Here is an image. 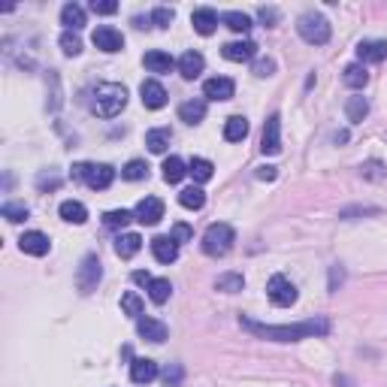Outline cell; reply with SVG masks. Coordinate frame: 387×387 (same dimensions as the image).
Returning a JSON list of instances; mask_svg holds the SVG:
<instances>
[{
    "label": "cell",
    "mask_w": 387,
    "mask_h": 387,
    "mask_svg": "<svg viewBox=\"0 0 387 387\" xmlns=\"http://www.w3.org/2000/svg\"><path fill=\"white\" fill-rule=\"evenodd\" d=\"M239 327L248 330L257 339H266V342H300V339H315V336H327L330 333V318L315 315L309 321H300V324H257L248 315L239 318Z\"/></svg>",
    "instance_id": "6da1fadb"
},
{
    "label": "cell",
    "mask_w": 387,
    "mask_h": 387,
    "mask_svg": "<svg viewBox=\"0 0 387 387\" xmlns=\"http://www.w3.org/2000/svg\"><path fill=\"white\" fill-rule=\"evenodd\" d=\"M124 106H127V88L124 85H118V82H103V85H97L94 100H91V109H94V115H100V118H115Z\"/></svg>",
    "instance_id": "7a4b0ae2"
},
{
    "label": "cell",
    "mask_w": 387,
    "mask_h": 387,
    "mask_svg": "<svg viewBox=\"0 0 387 387\" xmlns=\"http://www.w3.org/2000/svg\"><path fill=\"white\" fill-rule=\"evenodd\" d=\"M236 242V233H233V227L224 224V221H218V224H209L206 227V233H203V251H206L209 257H224L230 248H233Z\"/></svg>",
    "instance_id": "3957f363"
},
{
    "label": "cell",
    "mask_w": 387,
    "mask_h": 387,
    "mask_svg": "<svg viewBox=\"0 0 387 387\" xmlns=\"http://www.w3.org/2000/svg\"><path fill=\"white\" fill-rule=\"evenodd\" d=\"M73 179L85 182V185L94 191H106L115 182V170L109 167V163H76V167H73Z\"/></svg>",
    "instance_id": "277c9868"
},
{
    "label": "cell",
    "mask_w": 387,
    "mask_h": 387,
    "mask_svg": "<svg viewBox=\"0 0 387 387\" xmlns=\"http://www.w3.org/2000/svg\"><path fill=\"white\" fill-rule=\"evenodd\" d=\"M297 31H300V36L306 43H312V45H324V43H330V22L321 13H302L300 15V22H297Z\"/></svg>",
    "instance_id": "5b68a950"
},
{
    "label": "cell",
    "mask_w": 387,
    "mask_h": 387,
    "mask_svg": "<svg viewBox=\"0 0 387 387\" xmlns=\"http://www.w3.org/2000/svg\"><path fill=\"white\" fill-rule=\"evenodd\" d=\"M100 279H103V266H100V257L97 254H85L76 270V288L82 297H88L91 291H97Z\"/></svg>",
    "instance_id": "8992f818"
},
{
    "label": "cell",
    "mask_w": 387,
    "mask_h": 387,
    "mask_svg": "<svg viewBox=\"0 0 387 387\" xmlns=\"http://www.w3.org/2000/svg\"><path fill=\"white\" fill-rule=\"evenodd\" d=\"M266 297L272 300V306H279V309H288L297 302V288H293V282H288L284 275H272L270 282H266Z\"/></svg>",
    "instance_id": "52a82bcc"
},
{
    "label": "cell",
    "mask_w": 387,
    "mask_h": 387,
    "mask_svg": "<svg viewBox=\"0 0 387 387\" xmlns=\"http://www.w3.org/2000/svg\"><path fill=\"white\" fill-rule=\"evenodd\" d=\"M261 152L263 154H279L282 152V118L279 115H270L263 124V136H261Z\"/></svg>",
    "instance_id": "ba28073f"
},
{
    "label": "cell",
    "mask_w": 387,
    "mask_h": 387,
    "mask_svg": "<svg viewBox=\"0 0 387 387\" xmlns=\"http://www.w3.org/2000/svg\"><path fill=\"white\" fill-rule=\"evenodd\" d=\"M91 40H94V45H97L100 52H109V54L124 49V36H122V31H118V27H112V24H100Z\"/></svg>",
    "instance_id": "9c48e42d"
},
{
    "label": "cell",
    "mask_w": 387,
    "mask_h": 387,
    "mask_svg": "<svg viewBox=\"0 0 387 387\" xmlns=\"http://www.w3.org/2000/svg\"><path fill=\"white\" fill-rule=\"evenodd\" d=\"M133 218L140 221V224H145V227H154L163 218V200H158V197L140 200V203H136V209H133Z\"/></svg>",
    "instance_id": "30bf717a"
},
{
    "label": "cell",
    "mask_w": 387,
    "mask_h": 387,
    "mask_svg": "<svg viewBox=\"0 0 387 387\" xmlns=\"http://www.w3.org/2000/svg\"><path fill=\"white\" fill-rule=\"evenodd\" d=\"M140 97H143L145 109H163L167 106V88H163L158 79H145L140 85Z\"/></svg>",
    "instance_id": "8fae6325"
},
{
    "label": "cell",
    "mask_w": 387,
    "mask_h": 387,
    "mask_svg": "<svg viewBox=\"0 0 387 387\" xmlns=\"http://www.w3.org/2000/svg\"><path fill=\"white\" fill-rule=\"evenodd\" d=\"M136 330H140V336L145 339V342H154V345H161L163 339L170 336L167 324H163V321H158V318H149V315L136 318Z\"/></svg>",
    "instance_id": "7c38bea8"
},
{
    "label": "cell",
    "mask_w": 387,
    "mask_h": 387,
    "mask_svg": "<svg viewBox=\"0 0 387 387\" xmlns=\"http://www.w3.org/2000/svg\"><path fill=\"white\" fill-rule=\"evenodd\" d=\"M18 248H22L24 254H31V257H43V254H49L52 242H49V236H45V233H40V230H27V233L18 239Z\"/></svg>",
    "instance_id": "4fadbf2b"
},
{
    "label": "cell",
    "mask_w": 387,
    "mask_h": 387,
    "mask_svg": "<svg viewBox=\"0 0 387 387\" xmlns=\"http://www.w3.org/2000/svg\"><path fill=\"white\" fill-rule=\"evenodd\" d=\"M203 94H206L209 100H230L236 94V82L227 79V76L206 79V82H203Z\"/></svg>",
    "instance_id": "5bb4252c"
},
{
    "label": "cell",
    "mask_w": 387,
    "mask_h": 387,
    "mask_svg": "<svg viewBox=\"0 0 387 387\" xmlns=\"http://www.w3.org/2000/svg\"><path fill=\"white\" fill-rule=\"evenodd\" d=\"M152 254H154V261H161V263H176L179 261V242L173 236H154Z\"/></svg>",
    "instance_id": "9a60e30c"
},
{
    "label": "cell",
    "mask_w": 387,
    "mask_h": 387,
    "mask_svg": "<svg viewBox=\"0 0 387 387\" xmlns=\"http://www.w3.org/2000/svg\"><path fill=\"white\" fill-rule=\"evenodd\" d=\"M357 58L366 67V64H381L387 58V40H363L357 45Z\"/></svg>",
    "instance_id": "2e32d148"
},
{
    "label": "cell",
    "mask_w": 387,
    "mask_h": 387,
    "mask_svg": "<svg viewBox=\"0 0 387 387\" xmlns=\"http://www.w3.org/2000/svg\"><path fill=\"white\" fill-rule=\"evenodd\" d=\"M221 54H224L227 61H233V64H242V61H251L254 54H257V45L251 40H236V43H227V45H221Z\"/></svg>",
    "instance_id": "e0dca14e"
},
{
    "label": "cell",
    "mask_w": 387,
    "mask_h": 387,
    "mask_svg": "<svg viewBox=\"0 0 387 387\" xmlns=\"http://www.w3.org/2000/svg\"><path fill=\"white\" fill-rule=\"evenodd\" d=\"M191 24L200 36H209V34H215V27H218V13L209 6H200L191 13Z\"/></svg>",
    "instance_id": "ac0fdd59"
},
{
    "label": "cell",
    "mask_w": 387,
    "mask_h": 387,
    "mask_svg": "<svg viewBox=\"0 0 387 387\" xmlns=\"http://www.w3.org/2000/svg\"><path fill=\"white\" fill-rule=\"evenodd\" d=\"M158 375H161L158 363L149 360V357H136V360L131 363V379H133L136 384H149V381L158 379Z\"/></svg>",
    "instance_id": "d6986e66"
},
{
    "label": "cell",
    "mask_w": 387,
    "mask_h": 387,
    "mask_svg": "<svg viewBox=\"0 0 387 387\" xmlns=\"http://www.w3.org/2000/svg\"><path fill=\"white\" fill-rule=\"evenodd\" d=\"M170 143H173L170 127H154V131L145 133V145H149V152H154V154H163L170 149Z\"/></svg>",
    "instance_id": "ffe728a7"
},
{
    "label": "cell",
    "mask_w": 387,
    "mask_h": 387,
    "mask_svg": "<svg viewBox=\"0 0 387 387\" xmlns=\"http://www.w3.org/2000/svg\"><path fill=\"white\" fill-rule=\"evenodd\" d=\"M61 24L67 27V31H82V27H85V9H82L79 3H67L61 9Z\"/></svg>",
    "instance_id": "44dd1931"
},
{
    "label": "cell",
    "mask_w": 387,
    "mask_h": 387,
    "mask_svg": "<svg viewBox=\"0 0 387 387\" xmlns=\"http://www.w3.org/2000/svg\"><path fill=\"white\" fill-rule=\"evenodd\" d=\"M203 67H206V61H203V54L200 52H185L179 58V73L185 79H197L200 73H203Z\"/></svg>",
    "instance_id": "7402d4cb"
},
{
    "label": "cell",
    "mask_w": 387,
    "mask_h": 387,
    "mask_svg": "<svg viewBox=\"0 0 387 387\" xmlns=\"http://www.w3.org/2000/svg\"><path fill=\"white\" fill-rule=\"evenodd\" d=\"M179 118L185 124H200L206 118V100H185L179 106Z\"/></svg>",
    "instance_id": "603a6c76"
},
{
    "label": "cell",
    "mask_w": 387,
    "mask_h": 387,
    "mask_svg": "<svg viewBox=\"0 0 387 387\" xmlns=\"http://www.w3.org/2000/svg\"><path fill=\"white\" fill-rule=\"evenodd\" d=\"M342 82L351 91H363L366 88V82H370V73H366L363 64H348L345 73H342Z\"/></svg>",
    "instance_id": "cb8c5ba5"
},
{
    "label": "cell",
    "mask_w": 387,
    "mask_h": 387,
    "mask_svg": "<svg viewBox=\"0 0 387 387\" xmlns=\"http://www.w3.org/2000/svg\"><path fill=\"white\" fill-rule=\"evenodd\" d=\"M58 212H61V218L67 221V224H85V221H88V209L82 206L79 200H64Z\"/></svg>",
    "instance_id": "d4e9b609"
},
{
    "label": "cell",
    "mask_w": 387,
    "mask_h": 387,
    "mask_svg": "<svg viewBox=\"0 0 387 387\" xmlns=\"http://www.w3.org/2000/svg\"><path fill=\"white\" fill-rule=\"evenodd\" d=\"M140 248H143V239L136 236V233H122V236L115 239V254L122 257V261H131Z\"/></svg>",
    "instance_id": "484cf974"
},
{
    "label": "cell",
    "mask_w": 387,
    "mask_h": 387,
    "mask_svg": "<svg viewBox=\"0 0 387 387\" xmlns=\"http://www.w3.org/2000/svg\"><path fill=\"white\" fill-rule=\"evenodd\" d=\"M345 115H348V122H351V124H360L363 118L370 115V100L360 97V94L348 97V103H345Z\"/></svg>",
    "instance_id": "4316f807"
},
{
    "label": "cell",
    "mask_w": 387,
    "mask_h": 387,
    "mask_svg": "<svg viewBox=\"0 0 387 387\" xmlns=\"http://www.w3.org/2000/svg\"><path fill=\"white\" fill-rule=\"evenodd\" d=\"M185 173H188L185 161L176 158V154H170V158L163 161V182H167V185H179V182L185 179Z\"/></svg>",
    "instance_id": "83f0119b"
},
{
    "label": "cell",
    "mask_w": 387,
    "mask_h": 387,
    "mask_svg": "<svg viewBox=\"0 0 387 387\" xmlns=\"http://www.w3.org/2000/svg\"><path fill=\"white\" fill-rule=\"evenodd\" d=\"M143 64H145V67H149L152 73H170L173 67H179V64L173 61L167 52H145Z\"/></svg>",
    "instance_id": "f1b7e54d"
},
{
    "label": "cell",
    "mask_w": 387,
    "mask_h": 387,
    "mask_svg": "<svg viewBox=\"0 0 387 387\" xmlns=\"http://www.w3.org/2000/svg\"><path fill=\"white\" fill-rule=\"evenodd\" d=\"M248 136V122L242 115H233V118H227V124H224V140L227 143H242Z\"/></svg>",
    "instance_id": "f546056e"
},
{
    "label": "cell",
    "mask_w": 387,
    "mask_h": 387,
    "mask_svg": "<svg viewBox=\"0 0 387 387\" xmlns=\"http://www.w3.org/2000/svg\"><path fill=\"white\" fill-rule=\"evenodd\" d=\"M188 173L194 176V182H209L212 176H215V167H212V161H206V158H191V163H188Z\"/></svg>",
    "instance_id": "4dcf8cb0"
},
{
    "label": "cell",
    "mask_w": 387,
    "mask_h": 387,
    "mask_svg": "<svg viewBox=\"0 0 387 387\" xmlns=\"http://www.w3.org/2000/svg\"><path fill=\"white\" fill-rule=\"evenodd\" d=\"M242 272H221L218 279H215V291H224V293H236V291H242Z\"/></svg>",
    "instance_id": "1f68e13d"
},
{
    "label": "cell",
    "mask_w": 387,
    "mask_h": 387,
    "mask_svg": "<svg viewBox=\"0 0 387 387\" xmlns=\"http://www.w3.org/2000/svg\"><path fill=\"white\" fill-rule=\"evenodd\" d=\"M179 203L185 209L197 212V209L206 206V194H203V188H185V191H179Z\"/></svg>",
    "instance_id": "d6a6232c"
},
{
    "label": "cell",
    "mask_w": 387,
    "mask_h": 387,
    "mask_svg": "<svg viewBox=\"0 0 387 387\" xmlns=\"http://www.w3.org/2000/svg\"><path fill=\"white\" fill-rule=\"evenodd\" d=\"M170 293H173L170 279H154V282L149 284V297H152L154 306H163V302L170 300Z\"/></svg>",
    "instance_id": "836d02e7"
},
{
    "label": "cell",
    "mask_w": 387,
    "mask_h": 387,
    "mask_svg": "<svg viewBox=\"0 0 387 387\" xmlns=\"http://www.w3.org/2000/svg\"><path fill=\"white\" fill-rule=\"evenodd\" d=\"M131 221H133V212H127V209H112V212H106V215H103V224L109 230H124Z\"/></svg>",
    "instance_id": "e575fe53"
},
{
    "label": "cell",
    "mask_w": 387,
    "mask_h": 387,
    "mask_svg": "<svg viewBox=\"0 0 387 387\" xmlns=\"http://www.w3.org/2000/svg\"><path fill=\"white\" fill-rule=\"evenodd\" d=\"M221 22H224L230 31H236V34H248V31H251V18H248L245 13H224V15H221Z\"/></svg>",
    "instance_id": "d590c367"
},
{
    "label": "cell",
    "mask_w": 387,
    "mask_h": 387,
    "mask_svg": "<svg viewBox=\"0 0 387 387\" xmlns=\"http://www.w3.org/2000/svg\"><path fill=\"white\" fill-rule=\"evenodd\" d=\"M122 179H127V182H143V179H149V163H145V161H131V163H124V167H122Z\"/></svg>",
    "instance_id": "8d00e7d4"
},
{
    "label": "cell",
    "mask_w": 387,
    "mask_h": 387,
    "mask_svg": "<svg viewBox=\"0 0 387 387\" xmlns=\"http://www.w3.org/2000/svg\"><path fill=\"white\" fill-rule=\"evenodd\" d=\"M0 215L6 221H13V224H18V221H27L31 209H27L24 203H3V206H0Z\"/></svg>",
    "instance_id": "74e56055"
},
{
    "label": "cell",
    "mask_w": 387,
    "mask_h": 387,
    "mask_svg": "<svg viewBox=\"0 0 387 387\" xmlns=\"http://www.w3.org/2000/svg\"><path fill=\"white\" fill-rule=\"evenodd\" d=\"M122 312H124V315H131V318H143V300H140V293L127 291L124 297H122Z\"/></svg>",
    "instance_id": "f35d334b"
},
{
    "label": "cell",
    "mask_w": 387,
    "mask_h": 387,
    "mask_svg": "<svg viewBox=\"0 0 387 387\" xmlns=\"http://www.w3.org/2000/svg\"><path fill=\"white\" fill-rule=\"evenodd\" d=\"M61 49L67 58H76V54H82V40H79V34H73V31H64L61 34Z\"/></svg>",
    "instance_id": "ab89813d"
},
{
    "label": "cell",
    "mask_w": 387,
    "mask_h": 387,
    "mask_svg": "<svg viewBox=\"0 0 387 387\" xmlns=\"http://www.w3.org/2000/svg\"><path fill=\"white\" fill-rule=\"evenodd\" d=\"M360 176L370 179V182H381V179H384L381 161H366V163H360Z\"/></svg>",
    "instance_id": "60d3db41"
},
{
    "label": "cell",
    "mask_w": 387,
    "mask_h": 387,
    "mask_svg": "<svg viewBox=\"0 0 387 387\" xmlns=\"http://www.w3.org/2000/svg\"><path fill=\"white\" fill-rule=\"evenodd\" d=\"M152 24H158V27H170L173 24V18H176V13H173L170 6H158V9H152Z\"/></svg>",
    "instance_id": "b9f144b4"
},
{
    "label": "cell",
    "mask_w": 387,
    "mask_h": 387,
    "mask_svg": "<svg viewBox=\"0 0 387 387\" xmlns=\"http://www.w3.org/2000/svg\"><path fill=\"white\" fill-rule=\"evenodd\" d=\"M182 375H185V372H182L179 363L167 366V370H163V384H167V387H179L182 384Z\"/></svg>",
    "instance_id": "7bdbcfd3"
},
{
    "label": "cell",
    "mask_w": 387,
    "mask_h": 387,
    "mask_svg": "<svg viewBox=\"0 0 387 387\" xmlns=\"http://www.w3.org/2000/svg\"><path fill=\"white\" fill-rule=\"evenodd\" d=\"M257 18H261L266 27H275L282 15H279V9H275V6H261V9H257Z\"/></svg>",
    "instance_id": "ee69618b"
},
{
    "label": "cell",
    "mask_w": 387,
    "mask_h": 387,
    "mask_svg": "<svg viewBox=\"0 0 387 387\" xmlns=\"http://www.w3.org/2000/svg\"><path fill=\"white\" fill-rule=\"evenodd\" d=\"M272 70H275V61L272 58H261V61H254V67H251V73H254V76H261V79L272 76Z\"/></svg>",
    "instance_id": "f6af8a7d"
},
{
    "label": "cell",
    "mask_w": 387,
    "mask_h": 387,
    "mask_svg": "<svg viewBox=\"0 0 387 387\" xmlns=\"http://www.w3.org/2000/svg\"><path fill=\"white\" fill-rule=\"evenodd\" d=\"M91 13L112 15V13H118V3H112V0H94V3H91Z\"/></svg>",
    "instance_id": "bcb514c9"
},
{
    "label": "cell",
    "mask_w": 387,
    "mask_h": 387,
    "mask_svg": "<svg viewBox=\"0 0 387 387\" xmlns=\"http://www.w3.org/2000/svg\"><path fill=\"white\" fill-rule=\"evenodd\" d=\"M173 239H176L179 245H182V242H191V239H194V230H191L188 224H176V227H173Z\"/></svg>",
    "instance_id": "7dc6e473"
},
{
    "label": "cell",
    "mask_w": 387,
    "mask_h": 387,
    "mask_svg": "<svg viewBox=\"0 0 387 387\" xmlns=\"http://www.w3.org/2000/svg\"><path fill=\"white\" fill-rule=\"evenodd\" d=\"M36 185H40V191H45V188L54 191V188L61 185V179L58 176H40V179H36Z\"/></svg>",
    "instance_id": "c3c4849f"
},
{
    "label": "cell",
    "mask_w": 387,
    "mask_h": 387,
    "mask_svg": "<svg viewBox=\"0 0 387 387\" xmlns=\"http://www.w3.org/2000/svg\"><path fill=\"white\" fill-rule=\"evenodd\" d=\"M133 282H136V284H143V288H145V291H149V284H152L154 279H152V275H149V272H145V270H136V272H133Z\"/></svg>",
    "instance_id": "681fc988"
},
{
    "label": "cell",
    "mask_w": 387,
    "mask_h": 387,
    "mask_svg": "<svg viewBox=\"0 0 387 387\" xmlns=\"http://www.w3.org/2000/svg\"><path fill=\"white\" fill-rule=\"evenodd\" d=\"M279 173H275V167H261L257 170V179H263V182H272Z\"/></svg>",
    "instance_id": "f907efd6"
}]
</instances>
